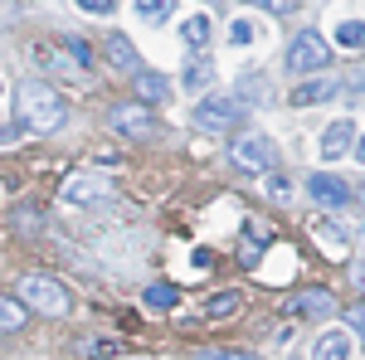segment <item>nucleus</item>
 <instances>
[{"label": "nucleus", "instance_id": "nucleus-6", "mask_svg": "<svg viewBox=\"0 0 365 360\" xmlns=\"http://www.w3.org/2000/svg\"><path fill=\"white\" fill-rule=\"evenodd\" d=\"M234 166H244V170H273L278 166V146L268 137H239L234 141Z\"/></svg>", "mask_w": 365, "mask_h": 360}, {"label": "nucleus", "instance_id": "nucleus-16", "mask_svg": "<svg viewBox=\"0 0 365 360\" xmlns=\"http://www.w3.org/2000/svg\"><path fill=\"white\" fill-rule=\"evenodd\" d=\"M108 58H113L117 68H122V73H137V49H132V44H127V39H122V34H108Z\"/></svg>", "mask_w": 365, "mask_h": 360}, {"label": "nucleus", "instance_id": "nucleus-17", "mask_svg": "<svg viewBox=\"0 0 365 360\" xmlns=\"http://www.w3.org/2000/svg\"><path fill=\"white\" fill-rule=\"evenodd\" d=\"M137 93L146 98V103H166V98H170V83L161 78V73H141V68H137Z\"/></svg>", "mask_w": 365, "mask_h": 360}, {"label": "nucleus", "instance_id": "nucleus-10", "mask_svg": "<svg viewBox=\"0 0 365 360\" xmlns=\"http://www.w3.org/2000/svg\"><path fill=\"white\" fill-rule=\"evenodd\" d=\"M351 137H356V127L341 117V122H331L327 132H322V141H317V151H322V161H336V156H346V146H351Z\"/></svg>", "mask_w": 365, "mask_h": 360}, {"label": "nucleus", "instance_id": "nucleus-4", "mask_svg": "<svg viewBox=\"0 0 365 360\" xmlns=\"http://www.w3.org/2000/svg\"><path fill=\"white\" fill-rule=\"evenodd\" d=\"M331 63V44L317 34V29H302L292 44H287V68L292 73H317V68H327Z\"/></svg>", "mask_w": 365, "mask_h": 360}, {"label": "nucleus", "instance_id": "nucleus-1", "mask_svg": "<svg viewBox=\"0 0 365 360\" xmlns=\"http://www.w3.org/2000/svg\"><path fill=\"white\" fill-rule=\"evenodd\" d=\"M15 112H20V127H25V132H39V137H44V132H58L63 117H68L63 98H58L44 78H25V83H20V93H15Z\"/></svg>", "mask_w": 365, "mask_h": 360}, {"label": "nucleus", "instance_id": "nucleus-30", "mask_svg": "<svg viewBox=\"0 0 365 360\" xmlns=\"http://www.w3.org/2000/svg\"><path fill=\"white\" fill-rule=\"evenodd\" d=\"M346 88H351V93H365V63H356V68H351V78H346Z\"/></svg>", "mask_w": 365, "mask_h": 360}, {"label": "nucleus", "instance_id": "nucleus-25", "mask_svg": "<svg viewBox=\"0 0 365 360\" xmlns=\"http://www.w3.org/2000/svg\"><path fill=\"white\" fill-rule=\"evenodd\" d=\"M346 326L356 336H365V302H356V307H346Z\"/></svg>", "mask_w": 365, "mask_h": 360}, {"label": "nucleus", "instance_id": "nucleus-22", "mask_svg": "<svg viewBox=\"0 0 365 360\" xmlns=\"http://www.w3.org/2000/svg\"><path fill=\"white\" fill-rule=\"evenodd\" d=\"M175 10V0H137V15L141 20H166Z\"/></svg>", "mask_w": 365, "mask_h": 360}, {"label": "nucleus", "instance_id": "nucleus-21", "mask_svg": "<svg viewBox=\"0 0 365 360\" xmlns=\"http://www.w3.org/2000/svg\"><path fill=\"white\" fill-rule=\"evenodd\" d=\"M234 312H239V292H215L205 302V317H234Z\"/></svg>", "mask_w": 365, "mask_h": 360}, {"label": "nucleus", "instance_id": "nucleus-26", "mask_svg": "<svg viewBox=\"0 0 365 360\" xmlns=\"http://www.w3.org/2000/svg\"><path fill=\"white\" fill-rule=\"evenodd\" d=\"M200 360H258L249 351H200Z\"/></svg>", "mask_w": 365, "mask_h": 360}, {"label": "nucleus", "instance_id": "nucleus-2", "mask_svg": "<svg viewBox=\"0 0 365 360\" xmlns=\"http://www.w3.org/2000/svg\"><path fill=\"white\" fill-rule=\"evenodd\" d=\"M20 302L29 312H39V317H63L68 312V292H63V282L49 273H25L20 277Z\"/></svg>", "mask_w": 365, "mask_h": 360}, {"label": "nucleus", "instance_id": "nucleus-13", "mask_svg": "<svg viewBox=\"0 0 365 360\" xmlns=\"http://www.w3.org/2000/svg\"><path fill=\"white\" fill-rule=\"evenodd\" d=\"M312 360H351V336H346V331H322V336H317Z\"/></svg>", "mask_w": 365, "mask_h": 360}, {"label": "nucleus", "instance_id": "nucleus-18", "mask_svg": "<svg viewBox=\"0 0 365 360\" xmlns=\"http://www.w3.org/2000/svg\"><path fill=\"white\" fill-rule=\"evenodd\" d=\"M180 39H185L190 49H205V44H210V20H205V15H190V20L180 25Z\"/></svg>", "mask_w": 365, "mask_h": 360}, {"label": "nucleus", "instance_id": "nucleus-8", "mask_svg": "<svg viewBox=\"0 0 365 360\" xmlns=\"http://www.w3.org/2000/svg\"><path fill=\"white\" fill-rule=\"evenodd\" d=\"M268 244H273V224H268V220H249V224H244V244H239V263L258 268V258H263Z\"/></svg>", "mask_w": 365, "mask_h": 360}, {"label": "nucleus", "instance_id": "nucleus-20", "mask_svg": "<svg viewBox=\"0 0 365 360\" xmlns=\"http://www.w3.org/2000/svg\"><path fill=\"white\" fill-rule=\"evenodd\" d=\"M210 78H215L210 58H195V63L185 68V88H190V93H200V88H210Z\"/></svg>", "mask_w": 365, "mask_h": 360}, {"label": "nucleus", "instance_id": "nucleus-33", "mask_svg": "<svg viewBox=\"0 0 365 360\" xmlns=\"http://www.w3.org/2000/svg\"><path fill=\"white\" fill-rule=\"evenodd\" d=\"M210 5H215V0H210Z\"/></svg>", "mask_w": 365, "mask_h": 360}, {"label": "nucleus", "instance_id": "nucleus-9", "mask_svg": "<svg viewBox=\"0 0 365 360\" xmlns=\"http://www.w3.org/2000/svg\"><path fill=\"white\" fill-rule=\"evenodd\" d=\"M117 185L113 180H103V175H73V180H63V200L68 205H83V200H108Z\"/></svg>", "mask_w": 365, "mask_h": 360}, {"label": "nucleus", "instance_id": "nucleus-31", "mask_svg": "<svg viewBox=\"0 0 365 360\" xmlns=\"http://www.w3.org/2000/svg\"><path fill=\"white\" fill-rule=\"evenodd\" d=\"M351 287H361V292H365V263H351Z\"/></svg>", "mask_w": 365, "mask_h": 360}, {"label": "nucleus", "instance_id": "nucleus-19", "mask_svg": "<svg viewBox=\"0 0 365 360\" xmlns=\"http://www.w3.org/2000/svg\"><path fill=\"white\" fill-rule=\"evenodd\" d=\"M25 326V307L15 297H0V331H20Z\"/></svg>", "mask_w": 365, "mask_h": 360}, {"label": "nucleus", "instance_id": "nucleus-3", "mask_svg": "<svg viewBox=\"0 0 365 360\" xmlns=\"http://www.w3.org/2000/svg\"><path fill=\"white\" fill-rule=\"evenodd\" d=\"M239 117H244V103H239V98H205V103H195V112H190L195 132H205V137H225V132H234Z\"/></svg>", "mask_w": 365, "mask_h": 360}, {"label": "nucleus", "instance_id": "nucleus-7", "mask_svg": "<svg viewBox=\"0 0 365 360\" xmlns=\"http://www.w3.org/2000/svg\"><path fill=\"white\" fill-rule=\"evenodd\" d=\"M307 195L322 210H346V205H351V185H346L341 175H327V170H317L307 180Z\"/></svg>", "mask_w": 365, "mask_h": 360}, {"label": "nucleus", "instance_id": "nucleus-28", "mask_svg": "<svg viewBox=\"0 0 365 360\" xmlns=\"http://www.w3.org/2000/svg\"><path fill=\"white\" fill-rule=\"evenodd\" d=\"M229 39H234V44H249V39H253V25L234 20V25H229Z\"/></svg>", "mask_w": 365, "mask_h": 360}, {"label": "nucleus", "instance_id": "nucleus-14", "mask_svg": "<svg viewBox=\"0 0 365 360\" xmlns=\"http://www.w3.org/2000/svg\"><path fill=\"white\" fill-rule=\"evenodd\" d=\"M331 93H336V83H331V78H312V83L292 88V98H287V103H292V108H317V103H327Z\"/></svg>", "mask_w": 365, "mask_h": 360}, {"label": "nucleus", "instance_id": "nucleus-5", "mask_svg": "<svg viewBox=\"0 0 365 360\" xmlns=\"http://www.w3.org/2000/svg\"><path fill=\"white\" fill-rule=\"evenodd\" d=\"M108 122H113L122 137H132V141H151L156 137V112H151V103H117V108L108 112Z\"/></svg>", "mask_w": 365, "mask_h": 360}, {"label": "nucleus", "instance_id": "nucleus-15", "mask_svg": "<svg viewBox=\"0 0 365 360\" xmlns=\"http://www.w3.org/2000/svg\"><path fill=\"white\" fill-rule=\"evenodd\" d=\"M73 356H78V360L122 356V341H117V336H83V341H73Z\"/></svg>", "mask_w": 365, "mask_h": 360}, {"label": "nucleus", "instance_id": "nucleus-24", "mask_svg": "<svg viewBox=\"0 0 365 360\" xmlns=\"http://www.w3.org/2000/svg\"><path fill=\"white\" fill-rule=\"evenodd\" d=\"M244 5H258V10H273V15H292L297 0H244Z\"/></svg>", "mask_w": 365, "mask_h": 360}, {"label": "nucleus", "instance_id": "nucleus-32", "mask_svg": "<svg viewBox=\"0 0 365 360\" xmlns=\"http://www.w3.org/2000/svg\"><path fill=\"white\" fill-rule=\"evenodd\" d=\"M356 156H361V166H365V141H361V146H356Z\"/></svg>", "mask_w": 365, "mask_h": 360}, {"label": "nucleus", "instance_id": "nucleus-34", "mask_svg": "<svg viewBox=\"0 0 365 360\" xmlns=\"http://www.w3.org/2000/svg\"><path fill=\"white\" fill-rule=\"evenodd\" d=\"M117 360H122V356H117Z\"/></svg>", "mask_w": 365, "mask_h": 360}, {"label": "nucleus", "instance_id": "nucleus-12", "mask_svg": "<svg viewBox=\"0 0 365 360\" xmlns=\"http://www.w3.org/2000/svg\"><path fill=\"white\" fill-rule=\"evenodd\" d=\"M175 302H180V287L175 282H146L141 287V307L146 312H175Z\"/></svg>", "mask_w": 365, "mask_h": 360}, {"label": "nucleus", "instance_id": "nucleus-11", "mask_svg": "<svg viewBox=\"0 0 365 360\" xmlns=\"http://www.w3.org/2000/svg\"><path fill=\"white\" fill-rule=\"evenodd\" d=\"M287 312H297V317H331L336 302H331V292H327V287H312V292H302V297H292Z\"/></svg>", "mask_w": 365, "mask_h": 360}, {"label": "nucleus", "instance_id": "nucleus-27", "mask_svg": "<svg viewBox=\"0 0 365 360\" xmlns=\"http://www.w3.org/2000/svg\"><path fill=\"white\" fill-rule=\"evenodd\" d=\"M78 10H88V15H108V10H117V0H78Z\"/></svg>", "mask_w": 365, "mask_h": 360}, {"label": "nucleus", "instance_id": "nucleus-29", "mask_svg": "<svg viewBox=\"0 0 365 360\" xmlns=\"http://www.w3.org/2000/svg\"><path fill=\"white\" fill-rule=\"evenodd\" d=\"M63 49H68V54L78 58V63H93V49H88L83 39H68V44H63Z\"/></svg>", "mask_w": 365, "mask_h": 360}, {"label": "nucleus", "instance_id": "nucleus-23", "mask_svg": "<svg viewBox=\"0 0 365 360\" xmlns=\"http://www.w3.org/2000/svg\"><path fill=\"white\" fill-rule=\"evenodd\" d=\"M336 39L346 44V49H365V25H356V20H351V25L336 29Z\"/></svg>", "mask_w": 365, "mask_h": 360}]
</instances>
